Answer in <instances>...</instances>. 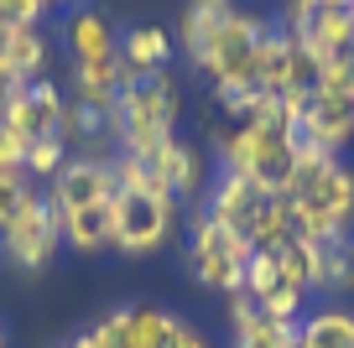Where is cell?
I'll use <instances>...</instances> for the list:
<instances>
[{
  "mask_svg": "<svg viewBox=\"0 0 354 348\" xmlns=\"http://www.w3.org/2000/svg\"><path fill=\"white\" fill-rule=\"evenodd\" d=\"M177 120H183V94H177V78H172V73L141 78L136 88H125V94L110 104L115 151L156 162V156L177 141Z\"/></svg>",
  "mask_w": 354,
  "mask_h": 348,
  "instance_id": "cell-1",
  "label": "cell"
},
{
  "mask_svg": "<svg viewBox=\"0 0 354 348\" xmlns=\"http://www.w3.org/2000/svg\"><path fill=\"white\" fill-rule=\"evenodd\" d=\"M214 156L219 172H234L255 187L261 197H287L292 193V156H297V135L266 130V125H214Z\"/></svg>",
  "mask_w": 354,
  "mask_h": 348,
  "instance_id": "cell-2",
  "label": "cell"
},
{
  "mask_svg": "<svg viewBox=\"0 0 354 348\" xmlns=\"http://www.w3.org/2000/svg\"><path fill=\"white\" fill-rule=\"evenodd\" d=\"M271 32V16L234 6L230 21L214 32V42L203 47V57L193 63V73L209 78V94H230V88H255V52L261 37Z\"/></svg>",
  "mask_w": 354,
  "mask_h": 348,
  "instance_id": "cell-3",
  "label": "cell"
},
{
  "mask_svg": "<svg viewBox=\"0 0 354 348\" xmlns=\"http://www.w3.org/2000/svg\"><path fill=\"white\" fill-rule=\"evenodd\" d=\"M183 255H188V271H193V281H198L203 291L234 296V291H245V265H250L255 244L245 240V234L219 229L203 208H193V213H188V244H183Z\"/></svg>",
  "mask_w": 354,
  "mask_h": 348,
  "instance_id": "cell-4",
  "label": "cell"
},
{
  "mask_svg": "<svg viewBox=\"0 0 354 348\" xmlns=\"http://www.w3.org/2000/svg\"><path fill=\"white\" fill-rule=\"evenodd\" d=\"M57 250H63V218H57L53 197L37 187V193L21 203V213L0 229V255H6V265H16L21 276H42V271H53Z\"/></svg>",
  "mask_w": 354,
  "mask_h": 348,
  "instance_id": "cell-5",
  "label": "cell"
},
{
  "mask_svg": "<svg viewBox=\"0 0 354 348\" xmlns=\"http://www.w3.org/2000/svg\"><path fill=\"white\" fill-rule=\"evenodd\" d=\"M110 213H115V244L110 250L131 255V260H146V255L167 250V240H172V229H177V203L172 197L115 193Z\"/></svg>",
  "mask_w": 354,
  "mask_h": 348,
  "instance_id": "cell-6",
  "label": "cell"
},
{
  "mask_svg": "<svg viewBox=\"0 0 354 348\" xmlns=\"http://www.w3.org/2000/svg\"><path fill=\"white\" fill-rule=\"evenodd\" d=\"M57 213L73 208H110L120 182H115V156H68V166L42 187Z\"/></svg>",
  "mask_w": 354,
  "mask_h": 348,
  "instance_id": "cell-7",
  "label": "cell"
},
{
  "mask_svg": "<svg viewBox=\"0 0 354 348\" xmlns=\"http://www.w3.org/2000/svg\"><path fill=\"white\" fill-rule=\"evenodd\" d=\"M63 115H68V94L53 84V78H37V84H21V94L6 104L0 125H11V130L26 135V141H42V135H57Z\"/></svg>",
  "mask_w": 354,
  "mask_h": 348,
  "instance_id": "cell-8",
  "label": "cell"
},
{
  "mask_svg": "<svg viewBox=\"0 0 354 348\" xmlns=\"http://www.w3.org/2000/svg\"><path fill=\"white\" fill-rule=\"evenodd\" d=\"M297 141L318 146L323 156H344L349 141H354V104L344 94H313L308 109H302Z\"/></svg>",
  "mask_w": 354,
  "mask_h": 348,
  "instance_id": "cell-9",
  "label": "cell"
},
{
  "mask_svg": "<svg viewBox=\"0 0 354 348\" xmlns=\"http://www.w3.org/2000/svg\"><path fill=\"white\" fill-rule=\"evenodd\" d=\"M261 203L266 197L255 193L245 177H234V172H214V182H209V197H203V213L214 218L219 229H230V234H245L250 240V224H255V213H261Z\"/></svg>",
  "mask_w": 354,
  "mask_h": 348,
  "instance_id": "cell-10",
  "label": "cell"
},
{
  "mask_svg": "<svg viewBox=\"0 0 354 348\" xmlns=\"http://www.w3.org/2000/svg\"><path fill=\"white\" fill-rule=\"evenodd\" d=\"M63 42L73 63H104V57L120 52V32L100 6H73L63 11Z\"/></svg>",
  "mask_w": 354,
  "mask_h": 348,
  "instance_id": "cell-11",
  "label": "cell"
},
{
  "mask_svg": "<svg viewBox=\"0 0 354 348\" xmlns=\"http://www.w3.org/2000/svg\"><path fill=\"white\" fill-rule=\"evenodd\" d=\"M297 197H308L339 234H354V166L344 162V156H333V162L313 177V187L297 193Z\"/></svg>",
  "mask_w": 354,
  "mask_h": 348,
  "instance_id": "cell-12",
  "label": "cell"
},
{
  "mask_svg": "<svg viewBox=\"0 0 354 348\" xmlns=\"http://www.w3.org/2000/svg\"><path fill=\"white\" fill-rule=\"evenodd\" d=\"M110 327H115V348H167L177 327V312L151 302H131V307H110Z\"/></svg>",
  "mask_w": 354,
  "mask_h": 348,
  "instance_id": "cell-13",
  "label": "cell"
},
{
  "mask_svg": "<svg viewBox=\"0 0 354 348\" xmlns=\"http://www.w3.org/2000/svg\"><path fill=\"white\" fill-rule=\"evenodd\" d=\"M156 166H162V177H167V187H172L177 208H183V203L198 208V203H203V187L214 182V177H209V156H203V146H193V141H172L162 156H156Z\"/></svg>",
  "mask_w": 354,
  "mask_h": 348,
  "instance_id": "cell-14",
  "label": "cell"
},
{
  "mask_svg": "<svg viewBox=\"0 0 354 348\" xmlns=\"http://www.w3.org/2000/svg\"><path fill=\"white\" fill-rule=\"evenodd\" d=\"M172 37H167V26L156 21H141V26H125L120 37V63L131 68V73L151 78V73H167V63H172Z\"/></svg>",
  "mask_w": 354,
  "mask_h": 348,
  "instance_id": "cell-15",
  "label": "cell"
},
{
  "mask_svg": "<svg viewBox=\"0 0 354 348\" xmlns=\"http://www.w3.org/2000/svg\"><path fill=\"white\" fill-rule=\"evenodd\" d=\"M302 47H308V57L313 63H333V57H349L354 52V21H349V11H313V21L302 26V37H297Z\"/></svg>",
  "mask_w": 354,
  "mask_h": 348,
  "instance_id": "cell-16",
  "label": "cell"
},
{
  "mask_svg": "<svg viewBox=\"0 0 354 348\" xmlns=\"http://www.w3.org/2000/svg\"><path fill=\"white\" fill-rule=\"evenodd\" d=\"M308 250H313V281H308V291H318V296L354 291V234L328 240V244H308Z\"/></svg>",
  "mask_w": 354,
  "mask_h": 348,
  "instance_id": "cell-17",
  "label": "cell"
},
{
  "mask_svg": "<svg viewBox=\"0 0 354 348\" xmlns=\"http://www.w3.org/2000/svg\"><path fill=\"white\" fill-rule=\"evenodd\" d=\"M53 68V42H47L42 26H11L6 37V73L21 78V84H37Z\"/></svg>",
  "mask_w": 354,
  "mask_h": 348,
  "instance_id": "cell-18",
  "label": "cell"
},
{
  "mask_svg": "<svg viewBox=\"0 0 354 348\" xmlns=\"http://www.w3.org/2000/svg\"><path fill=\"white\" fill-rule=\"evenodd\" d=\"M63 218V250L73 255H104L115 244V213L110 208H73Z\"/></svg>",
  "mask_w": 354,
  "mask_h": 348,
  "instance_id": "cell-19",
  "label": "cell"
},
{
  "mask_svg": "<svg viewBox=\"0 0 354 348\" xmlns=\"http://www.w3.org/2000/svg\"><path fill=\"white\" fill-rule=\"evenodd\" d=\"M120 52L104 57V63H73L68 68V84H73V99L78 104H94V109H110L115 99H120Z\"/></svg>",
  "mask_w": 354,
  "mask_h": 348,
  "instance_id": "cell-20",
  "label": "cell"
},
{
  "mask_svg": "<svg viewBox=\"0 0 354 348\" xmlns=\"http://www.w3.org/2000/svg\"><path fill=\"white\" fill-rule=\"evenodd\" d=\"M297 348H354V312L349 307H313L297 322Z\"/></svg>",
  "mask_w": 354,
  "mask_h": 348,
  "instance_id": "cell-21",
  "label": "cell"
},
{
  "mask_svg": "<svg viewBox=\"0 0 354 348\" xmlns=\"http://www.w3.org/2000/svg\"><path fill=\"white\" fill-rule=\"evenodd\" d=\"M287 240H297V234H292L287 197H266L261 213H255V224H250V244H255V250H281Z\"/></svg>",
  "mask_w": 354,
  "mask_h": 348,
  "instance_id": "cell-22",
  "label": "cell"
},
{
  "mask_svg": "<svg viewBox=\"0 0 354 348\" xmlns=\"http://www.w3.org/2000/svg\"><path fill=\"white\" fill-rule=\"evenodd\" d=\"M68 156H73V151H68V141H63V135H42V141H32V146H26L21 172L32 177V182H42V187H47V182H53V177L68 166Z\"/></svg>",
  "mask_w": 354,
  "mask_h": 348,
  "instance_id": "cell-23",
  "label": "cell"
},
{
  "mask_svg": "<svg viewBox=\"0 0 354 348\" xmlns=\"http://www.w3.org/2000/svg\"><path fill=\"white\" fill-rule=\"evenodd\" d=\"M281 286V271H277V255L271 250H255L250 265H245V296L250 302H266V296Z\"/></svg>",
  "mask_w": 354,
  "mask_h": 348,
  "instance_id": "cell-24",
  "label": "cell"
},
{
  "mask_svg": "<svg viewBox=\"0 0 354 348\" xmlns=\"http://www.w3.org/2000/svg\"><path fill=\"white\" fill-rule=\"evenodd\" d=\"M255 307H261L271 322H302V317H308V291H302V286H287V281H281L277 291L266 296V302H255Z\"/></svg>",
  "mask_w": 354,
  "mask_h": 348,
  "instance_id": "cell-25",
  "label": "cell"
},
{
  "mask_svg": "<svg viewBox=\"0 0 354 348\" xmlns=\"http://www.w3.org/2000/svg\"><path fill=\"white\" fill-rule=\"evenodd\" d=\"M32 193H37V182H32L26 172H0V229L21 213V203H26Z\"/></svg>",
  "mask_w": 354,
  "mask_h": 348,
  "instance_id": "cell-26",
  "label": "cell"
},
{
  "mask_svg": "<svg viewBox=\"0 0 354 348\" xmlns=\"http://www.w3.org/2000/svg\"><path fill=\"white\" fill-rule=\"evenodd\" d=\"M313 11H318V0H277V26L287 37H302V26L313 21Z\"/></svg>",
  "mask_w": 354,
  "mask_h": 348,
  "instance_id": "cell-27",
  "label": "cell"
},
{
  "mask_svg": "<svg viewBox=\"0 0 354 348\" xmlns=\"http://www.w3.org/2000/svg\"><path fill=\"white\" fill-rule=\"evenodd\" d=\"M68 348H115V327H110V317H94L88 327H78V333L68 338Z\"/></svg>",
  "mask_w": 354,
  "mask_h": 348,
  "instance_id": "cell-28",
  "label": "cell"
},
{
  "mask_svg": "<svg viewBox=\"0 0 354 348\" xmlns=\"http://www.w3.org/2000/svg\"><path fill=\"white\" fill-rule=\"evenodd\" d=\"M26 135H16L11 125H0V172H21V162H26Z\"/></svg>",
  "mask_w": 354,
  "mask_h": 348,
  "instance_id": "cell-29",
  "label": "cell"
},
{
  "mask_svg": "<svg viewBox=\"0 0 354 348\" xmlns=\"http://www.w3.org/2000/svg\"><path fill=\"white\" fill-rule=\"evenodd\" d=\"M167 348H219V343H209V333H198L188 317H177V327H172V338H167Z\"/></svg>",
  "mask_w": 354,
  "mask_h": 348,
  "instance_id": "cell-30",
  "label": "cell"
},
{
  "mask_svg": "<svg viewBox=\"0 0 354 348\" xmlns=\"http://www.w3.org/2000/svg\"><path fill=\"white\" fill-rule=\"evenodd\" d=\"M16 94H21V78H11L6 68H0V115H6V104H11Z\"/></svg>",
  "mask_w": 354,
  "mask_h": 348,
  "instance_id": "cell-31",
  "label": "cell"
},
{
  "mask_svg": "<svg viewBox=\"0 0 354 348\" xmlns=\"http://www.w3.org/2000/svg\"><path fill=\"white\" fill-rule=\"evenodd\" d=\"M323 11H349V0H318Z\"/></svg>",
  "mask_w": 354,
  "mask_h": 348,
  "instance_id": "cell-32",
  "label": "cell"
},
{
  "mask_svg": "<svg viewBox=\"0 0 354 348\" xmlns=\"http://www.w3.org/2000/svg\"><path fill=\"white\" fill-rule=\"evenodd\" d=\"M344 99L354 104V68H349V84H344Z\"/></svg>",
  "mask_w": 354,
  "mask_h": 348,
  "instance_id": "cell-33",
  "label": "cell"
},
{
  "mask_svg": "<svg viewBox=\"0 0 354 348\" xmlns=\"http://www.w3.org/2000/svg\"><path fill=\"white\" fill-rule=\"evenodd\" d=\"M6 37H11V32H6V26H0V68H6Z\"/></svg>",
  "mask_w": 354,
  "mask_h": 348,
  "instance_id": "cell-34",
  "label": "cell"
},
{
  "mask_svg": "<svg viewBox=\"0 0 354 348\" xmlns=\"http://www.w3.org/2000/svg\"><path fill=\"white\" fill-rule=\"evenodd\" d=\"M53 6H63V11H73V6H84V0H53Z\"/></svg>",
  "mask_w": 354,
  "mask_h": 348,
  "instance_id": "cell-35",
  "label": "cell"
},
{
  "mask_svg": "<svg viewBox=\"0 0 354 348\" xmlns=\"http://www.w3.org/2000/svg\"><path fill=\"white\" fill-rule=\"evenodd\" d=\"M0 348H6V327H0Z\"/></svg>",
  "mask_w": 354,
  "mask_h": 348,
  "instance_id": "cell-36",
  "label": "cell"
},
{
  "mask_svg": "<svg viewBox=\"0 0 354 348\" xmlns=\"http://www.w3.org/2000/svg\"><path fill=\"white\" fill-rule=\"evenodd\" d=\"M349 21H354V0H349Z\"/></svg>",
  "mask_w": 354,
  "mask_h": 348,
  "instance_id": "cell-37",
  "label": "cell"
}]
</instances>
